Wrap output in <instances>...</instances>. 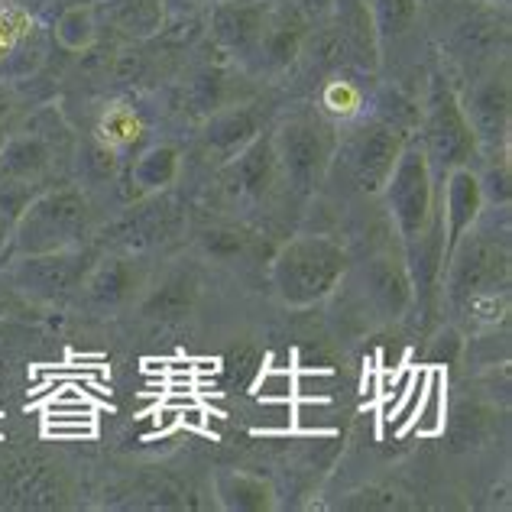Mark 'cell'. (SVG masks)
<instances>
[{
	"mask_svg": "<svg viewBox=\"0 0 512 512\" xmlns=\"http://www.w3.org/2000/svg\"><path fill=\"white\" fill-rule=\"evenodd\" d=\"M380 195L386 201V211H389V218H393V227L402 237V244H409V240L425 234V227L435 221L438 175L431 172L428 156L422 153V146L415 140L402 146V153Z\"/></svg>",
	"mask_w": 512,
	"mask_h": 512,
	"instance_id": "52a82bcc",
	"label": "cell"
},
{
	"mask_svg": "<svg viewBox=\"0 0 512 512\" xmlns=\"http://www.w3.org/2000/svg\"><path fill=\"white\" fill-rule=\"evenodd\" d=\"M269 10H273V0H211L205 20L208 36L237 69L253 72Z\"/></svg>",
	"mask_w": 512,
	"mask_h": 512,
	"instance_id": "9c48e42d",
	"label": "cell"
},
{
	"mask_svg": "<svg viewBox=\"0 0 512 512\" xmlns=\"http://www.w3.org/2000/svg\"><path fill=\"white\" fill-rule=\"evenodd\" d=\"M350 269L347 250L325 234L292 237L273 260V289L289 308H308L328 299Z\"/></svg>",
	"mask_w": 512,
	"mask_h": 512,
	"instance_id": "7a4b0ae2",
	"label": "cell"
},
{
	"mask_svg": "<svg viewBox=\"0 0 512 512\" xmlns=\"http://www.w3.org/2000/svg\"><path fill=\"white\" fill-rule=\"evenodd\" d=\"M441 282H444V299H448V305H457L480 292L509 289L506 237L496 240V234L487 231L483 221H477L448 253V260H444V269H441Z\"/></svg>",
	"mask_w": 512,
	"mask_h": 512,
	"instance_id": "8992f818",
	"label": "cell"
},
{
	"mask_svg": "<svg viewBox=\"0 0 512 512\" xmlns=\"http://www.w3.org/2000/svg\"><path fill=\"white\" fill-rule=\"evenodd\" d=\"M419 143L422 153L428 156L431 172L444 179L451 169L470 166V159L477 156L474 130L467 124L464 104L457 88L444 75H431L425 98L419 107Z\"/></svg>",
	"mask_w": 512,
	"mask_h": 512,
	"instance_id": "3957f363",
	"label": "cell"
},
{
	"mask_svg": "<svg viewBox=\"0 0 512 512\" xmlns=\"http://www.w3.org/2000/svg\"><path fill=\"white\" fill-rule=\"evenodd\" d=\"M425 4H431V0H425Z\"/></svg>",
	"mask_w": 512,
	"mask_h": 512,
	"instance_id": "8d00e7d4",
	"label": "cell"
},
{
	"mask_svg": "<svg viewBox=\"0 0 512 512\" xmlns=\"http://www.w3.org/2000/svg\"><path fill=\"white\" fill-rule=\"evenodd\" d=\"M253 393L260 402H292L295 396V370L292 367H266L256 380Z\"/></svg>",
	"mask_w": 512,
	"mask_h": 512,
	"instance_id": "83f0119b",
	"label": "cell"
},
{
	"mask_svg": "<svg viewBox=\"0 0 512 512\" xmlns=\"http://www.w3.org/2000/svg\"><path fill=\"white\" fill-rule=\"evenodd\" d=\"M218 503L227 512H266L276 506L273 487L250 474H224L214 483Z\"/></svg>",
	"mask_w": 512,
	"mask_h": 512,
	"instance_id": "603a6c76",
	"label": "cell"
},
{
	"mask_svg": "<svg viewBox=\"0 0 512 512\" xmlns=\"http://www.w3.org/2000/svg\"><path fill=\"white\" fill-rule=\"evenodd\" d=\"M312 26L315 23L295 10L289 0H273V10H269L266 30L260 39V52H256L253 75H282L292 65H299L302 46L308 33H312Z\"/></svg>",
	"mask_w": 512,
	"mask_h": 512,
	"instance_id": "7c38bea8",
	"label": "cell"
},
{
	"mask_svg": "<svg viewBox=\"0 0 512 512\" xmlns=\"http://www.w3.org/2000/svg\"><path fill=\"white\" fill-rule=\"evenodd\" d=\"M289 4L299 13H305V17L312 20V23H318V20H325L328 13H331L334 0H289Z\"/></svg>",
	"mask_w": 512,
	"mask_h": 512,
	"instance_id": "4dcf8cb0",
	"label": "cell"
},
{
	"mask_svg": "<svg viewBox=\"0 0 512 512\" xmlns=\"http://www.w3.org/2000/svg\"><path fill=\"white\" fill-rule=\"evenodd\" d=\"M7 279L26 302L62 305L65 299H72L85 282V250L72 247V250H56V253L17 256L13 266L7 269Z\"/></svg>",
	"mask_w": 512,
	"mask_h": 512,
	"instance_id": "ba28073f",
	"label": "cell"
},
{
	"mask_svg": "<svg viewBox=\"0 0 512 512\" xmlns=\"http://www.w3.org/2000/svg\"><path fill=\"white\" fill-rule=\"evenodd\" d=\"M273 150L279 175L295 195H315L331 175V159L338 150L334 124L318 111H295L276 127Z\"/></svg>",
	"mask_w": 512,
	"mask_h": 512,
	"instance_id": "277c9868",
	"label": "cell"
},
{
	"mask_svg": "<svg viewBox=\"0 0 512 512\" xmlns=\"http://www.w3.org/2000/svg\"><path fill=\"white\" fill-rule=\"evenodd\" d=\"M477 4H487V7H496V10H509V0H477Z\"/></svg>",
	"mask_w": 512,
	"mask_h": 512,
	"instance_id": "e575fe53",
	"label": "cell"
},
{
	"mask_svg": "<svg viewBox=\"0 0 512 512\" xmlns=\"http://www.w3.org/2000/svg\"><path fill=\"white\" fill-rule=\"evenodd\" d=\"M363 72L357 69H341L331 72L318 82V107L315 111L331 120V124H354V120L367 117L373 98L363 88L360 78Z\"/></svg>",
	"mask_w": 512,
	"mask_h": 512,
	"instance_id": "e0dca14e",
	"label": "cell"
},
{
	"mask_svg": "<svg viewBox=\"0 0 512 512\" xmlns=\"http://www.w3.org/2000/svg\"><path fill=\"white\" fill-rule=\"evenodd\" d=\"M221 185L234 201H260L279 179V163L273 150V137L260 133L244 150L221 163Z\"/></svg>",
	"mask_w": 512,
	"mask_h": 512,
	"instance_id": "4fadbf2b",
	"label": "cell"
},
{
	"mask_svg": "<svg viewBox=\"0 0 512 512\" xmlns=\"http://www.w3.org/2000/svg\"><path fill=\"white\" fill-rule=\"evenodd\" d=\"M10 240H13V221H7L4 214H0V256L10 250Z\"/></svg>",
	"mask_w": 512,
	"mask_h": 512,
	"instance_id": "836d02e7",
	"label": "cell"
},
{
	"mask_svg": "<svg viewBox=\"0 0 512 512\" xmlns=\"http://www.w3.org/2000/svg\"><path fill=\"white\" fill-rule=\"evenodd\" d=\"M438 208H441V227H444V260L454 250V244L461 240L470 227L483 218V201L477 169L461 166L451 169L438 185Z\"/></svg>",
	"mask_w": 512,
	"mask_h": 512,
	"instance_id": "5bb4252c",
	"label": "cell"
},
{
	"mask_svg": "<svg viewBox=\"0 0 512 512\" xmlns=\"http://www.w3.org/2000/svg\"><path fill=\"white\" fill-rule=\"evenodd\" d=\"M263 130V111L260 104L234 101L205 117V130H201V146L211 159L227 163L234 153H240L250 140L260 137Z\"/></svg>",
	"mask_w": 512,
	"mask_h": 512,
	"instance_id": "9a60e30c",
	"label": "cell"
},
{
	"mask_svg": "<svg viewBox=\"0 0 512 512\" xmlns=\"http://www.w3.org/2000/svg\"><path fill=\"white\" fill-rule=\"evenodd\" d=\"M94 211L82 188L75 185H56L39 188L30 198V205L13 224L10 250L17 256H36V253H56L82 247L91 231Z\"/></svg>",
	"mask_w": 512,
	"mask_h": 512,
	"instance_id": "6da1fadb",
	"label": "cell"
},
{
	"mask_svg": "<svg viewBox=\"0 0 512 512\" xmlns=\"http://www.w3.org/2000/svg\"><path fill=\"white\" fill-rule=\"evenodd\" d=\"M52 36L65 52H88L98 43V7L94 4H72L59 13L52 23Z\"/></svg>",
	"mask_w": 512,
	"mask_h": 512,
	"instance_id": "484cf974",
	"label": "cell"
},
{
	"mask_svg": "<svg viewBox=\"0 0 512 512\" xmlns=\"http://www.w3.org/2000/svg\"><path fill=\"white\" fill-rule=\"evenodd\" d=\"M325 20L334 23V30L344 36L350 46V56L360 72H376L380 69V43H376L373 17L367 0H334V7Z\"/></svg>",
	"mask_w": 512,
	"mask_h": 512,
	"instance_id": "2e32d148",
	"label": "cell"
},
{
	"mask_svg": "<svg viewBox=\"0 0 512 512\" xmlns=\"http://www.w3.org/2000/svg\"><path fill=\"white\" fill-rule=\"evenodd\" d=\"M357 282L363 305H370V312L380 321H399L415 305V289L409 266L402 256L393 253H376L367 263L357 266Z\"/></svg>",
	"mask_w": 512,
	"mask_h": 512,
	"instance_id": "8fae6325",
	"label": "cell"
},
{
	"mask_svg": "<svg viewBox=\"0 0 512 512\" xmlns=\"http://www.w3.org/2000/svg\"><path fill=\"white\" fill-rule=\"evenodd\" d=\"M244 234H234V231H211L205 237V250L211 256H221V260H231V256H237L240 250H244Z\"/></svg>",
	"mask_w": 512,
	"mask_h": 512,
	"instance_id": "f546056e",
	"label": "cell"
},
{
	"mask_svg": "<svg viewBox=\"0 0 512 512\" xmlns=\"http://www.w3.org/2000/svg\"><path fill=\"white\" fill-rule=\"evenodd\" d=\"M175 179H179V150L172 143H156L150 150L137 156L130 166V185H137L140 195L163 192Z\"/></svg>",
	"mask_w": 512,
	"mask_h": 512,
	"instance_id": "7402d4cb",
	"label": "cell"
},
{
	"mask_svg": "<svg viewBox=\"0 0 512 512\" xmlns=\"http://www.w3.org/2000/svg\"><path fill=\"white\" fill-rule=\"evenodd\" d=\"M467 124L474 130L477 153L500 156L509 150V62L500 59V65L483 72L477 82H470V94L461 98Z\"/></svg>",
	"mask_w": 512,
	"mask_h": 512,
	"instance_id": "30bf717a",
	"label": "cell"
},
{
	"mask_svg": "<svg viewBox=\"0 0 512 512\" xmlns=\"http://www.w3.org/2000/svg\"><path fill=\"white\" fill-rule=\"evenodd\" d=\"M13 107H17V94H13L10 85L0 82V124H4V117L13 114Z\"/></svg>",
	"mask_w": 512,
	"mask_h": 512,
	"instance_id": "d6a6232c",
	"label": "cell"
},
{
	"mask_svg": "<svg viewBox=\"0 0 512 512\" xmlns=\"http://www.w3.org/2000/svg\"><path fill=\"white\" fill-rule=\"evenodd\" d=\"M231 75H227L224 65H205V69H198L192 78H188L185 85V98L192 104V111L208 117L214 111H221V107L234 104L237 98L231 94Z\"/></svg>",
	"mask_w": 512,
	"mask_h": 512,
	"instance_id": "cb8c5ba5",
	"label": "cell"
},
{
	"mask_svg": "<svg viewBox=\"0 0 512 512\" xmlns=\"http://www.w3.org/2000/svg\"><path fill=\"white\" fill-rule=\"evenodd\" d=\"M334 373L328 367H302L295 370V396L292 399H331Z\"/></svg>",
	"mask_w": 512,
	"mask_h": 512,
	"instance_id": "f1b7e54d",
	"label": "cell"
},
{
	"mask_svg": "<svg viewBox=\"0 0 512 512\" xmlns=\"http://www.w3.org/2000/svg\"><path fill=\"white\" fill-rule=\"evenodd\" d=\"M140 137H143L140 114L133 111L130 104H111V107H107L101 124H98V133H94V140L104 143L114 156L133 150V140H140Z\"/></svg>",
	"mask_w": 512,
	"mask_h": 512,
	"instance_id": "4316f807",
	"label": "cell"
},
{
	"mask_svg": "<svg viewBox=\"0 0 512 512\" xmlns=\"http://www.w3.org/2000/svg\"><path fill=\"white\" fill-rule=\"evenodd\" d=\"M39 33L36 17L30 7H23L20 0H0V65H20L26 59V52L43 56V49H33V39ZM20 78V69H17Z\"/></svg>",
	"mask_w": 512,
	"mask_h": 512,
	"instance_id": "ffe728a7",
	"label": "cell"
},
{
	"mask_svg": "<svg viewBox=\"0 0 512 512\" xmlns=\"http://www.w3.org/2000/svg\"><path fill=\"white\" fill-rule=\"evenodd\" d=\"M107 20L133 39H150L166 26V0H104Z\"/></svg>",
	"mask_w": 512,
	"mask_h": 512,
	"instance_id": "44dd1931",
	"label": "cell"
},
{
	"mask_svg": "<svg viewBox=\"0 0 512 512\" xmlns=\"http://www.w3.org/2000/svg\"><path fill=\"white\" fill-rule=\"evenodd\" d=\"M376 43H380V59H389L396 49L412 43L422 26L425 0H367Z\"/></svg>",
	"mask_w": 512,
	"mask_h": 512,
	"instance_id": "d6986e66",
	"label": "cell"
},
{
	"mask_svg": "<svg viewBox=\"0 0 512 512\" xmlns=\"http://www.w3.org/2000/svg\"><path fill=\"white\" fill-rule=\"evenodd\" d=\"M23 295L17 292V289H13V282L7 279H0V318H4V315H10V312H17V308H23Z\"/></svg>",
	"mask_w": 512,
	"mask_h": 512,
	"instance_id": "1f68e13d",
	"label": "cell"
},
{
	"mask_svg": "<svg viewBox=\"0 0 512 512\" xmlns=\"http://www.w3.org/2000/svg\"><path fill=\"white\" fill-rule=\"evenodd\" d=\"M412 140L406 127L383 114L360 117L350 124L347 137H338V150L331 159V172L341 169L347 182L363 195H380L383 185L393 172L402 146Z\"/></svg>",
	"mask_w": 512,
	"mask_h": 512,
	"instance_id": "5b68a950",
	"label": "cell"
},
{
	"mask_svg": "<svg viewBox=\"0 0 512 512\" xmlns=\"http://www.w3.org/2000/svg\"><path fill=\"white\" fill-rule=\"evenodd\" d=\"M85 299L101 308V312H111V308L127 305L140 289V269L133 266V260L124 256H111V260H101L98 266L88 269V276L82 282Z\"/></svg>",
	"mask_w": 512,
	"mask_h": 512,
	"instance_id": "ac0fdd59",
	"label": "cell"
},
{
	"mask_svg": "<svg viewBox=\"0 0 512 512\" xmlns=\"http://www.w3.org/2000/svg\"><path fill=\"white\" fill-rule=\"evenodd\" d=\"M444 412H448V376L441 367H428L422 399L415 406V415L409 422V431L425 438H435L444 431Z\"/></svg>",
	"mask_w": 512,
	"mask_h": 512,
	"instance_id": "d4e9b609",
	"label": "cell"
},
{
	"mask_svg": "<svg viewBox=\"0 0 512 512\" xmlns=\"http://www.w3.org/2000/svg\"><path fill=\"white\" fill-rule=\"evenodd\" d=\"M4 140H7V127L0 124V146H4Z\"/></svg>",
	"mask_w": 512,
	"mask_h": 512,
	"instance_id": "d590c367",
	"label": "cell"
}]
</instances>
